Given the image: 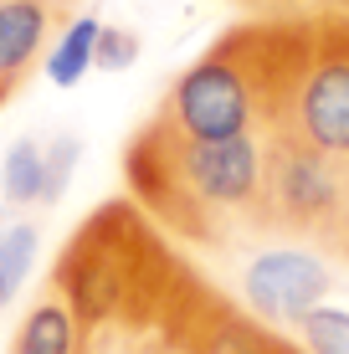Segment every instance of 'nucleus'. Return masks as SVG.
Here are the masks:
<instances>
[{
	"label": "nucleus",
	"instance_id": "obj_1",
	"mask_svg": "<svg viewBox=\"0 0 349 354\" xmlns=\"http://www.w3.org/2000/svg\"><path fill=\"white\" fill-rule=\"evenodd\" d=\"M262 169L267 139H185L164 118H149L124 154L129 195L170 236L221 241L236 226L262 231Z\"/></svg>",
	"mask_w": 349,
	"mask_h": 354
},
{
	"label": "nucleus",
	"instance_id": "obj_2",
	"mask_svg": "<svg viewBox=\"0 0 349 354\" xmlns=\"http://www.w3.org/2000/svg\"><path fill=\"white\" fill-rule=\"evenodd\" d=\"M298 52V16H257L232 26L206 57H196L170 82L160 113L185 139H247L267 133L287 93Z\"/></svg>",
	"mask_w": 349,
	"mask_h": 354
},
{
	"label": "nucleus",
	"instance_id": "obj_3",
	"mask_svg": "<svg viewBox=\"0 0 349 354\" xmlns=\"http://www.w3.org/2000/svg\"><path fill=\"white\" fill-rule=\"evenodd\" d=\"M267 133L349 160V10L298 16L293 72Z\"/></svg>",
	"mask_w": 349,
	"mask_h": 354
},
{
	"label": "nucleus",
	"instance_id": "obj_4",
	"mask_svg": "<svg viewBox=\"0 0 349 354\" xmlns=\"http://www.w3.org/2000/svg\"><path fill=\"white\" fill-rule=\"evenodd\" d=\"M262 231L319 241L323 252L349 257V160L314 144L267 133L262 169Z\"/></svg>",
	"mask_w": 349,
	"mask_h": 354
},
{
	"label": "nucleus",
	"instance_id": "obj_5",
	"mask_svg": "<svg viewBox=\"0 0 349 354\" xmlns=\"http://www.w3.org/2000/svg\"><path fill=\"white\" fill-rule=\"evenodd\" d=\"M242 298L262 324H298L329 298V267L303 247H267L242 267Z\"/></svg>",
	"mask_w": 349,
	"mask_h": 354
},
{
	"label": "nucleus",
	"instance_id": "obj_6",
	"mask_svg": "<svg viewBox=\"0 0 349 354\" xmlns=\"http://www.w3.org/2000/svg\"><path fill=\"white\" fill-rule=\"evenodd\" d=\"M175 339L185 344V354H298L287 339L272 334V324L236 313L232 303H221L200 283L190 288V303H185V313H180Z\"/></svg>",
	"mask_w": 349,
	"mask_h": 354
},
{
	"label": "nucleus",
	"instance_id": "obj_7",
	"mask_svg": "<svg viewBox=\"0 0 349 354\" xmlns=\"http://www.w3.org/2000/svg\"><path fill=\"white\" fill-rule=\"evenodd\" d=\"M10 354H77V319L52 288L31 303V313L16 328Z\"/></svg>",
	"mask_w": 349,
	"mask_h": 354
},
{
	"label": "nucleus",
	"instance_id": "obj_8",
	"mask_svg": "<svg viewBox=\"0 0 349 354\" xmlns=\"http://www.w3.org/2000/svg\"><path fill=\"white\" fill-rule=\"evenodd\" d=\"M98 31H103L98 16H72L67 26H62L57 46L46 52V77H52V88H77V82L93 72V57H98Z\"/></svg>",
	"mask_w": 349,
	"mask_h": 354
},
{
	"label": "nucleus",
	"instance_id": "obj_9",
	"mask_svg": "<svg viewBox=\"0 0 349 354\" xmlns=\"http://www.w3.org/2000/svg\"><path fill=\"white\" fill-rule=\"evenodd\" d=\"M0 195L10 205H46V144L36 139H16L6 149V165H0Z\"/></svg>",
	"mask_w": 349,
	"mask_h": 354
},
{
	"label": "nucleus",
	"instance_id": "obj_10",
	"mask_svg": "<svg viewBox=\"0 0 349 354\" xmlns=\"http://www.w3.org/2000/svg\"><path fill=\"white\" fill-rule=\"evenodd\" d=\"M31 262H36V226H26V221L6 226V231H0V308L21 292Z\"/></svg>",
	"mask_w": 349,
	"mask_h": 354
},
{
	"label": "nucleus",
	"instance_id": "obj_11",
	"mask_svg": "<svg viewBox=\"0 0 349 354\" xmlns=\"http://www.w3.org/2000/svg\"><path fill=\"white\" fill-rule=\"evenodd\" d=\"M298 334H303L308 354H349V308H319L298 319Z\"/></svg>",
	"mask_w": 349,
	"mask_h": 354
},
{
	"label": "nucleus",
	"instance_id": "obj_12",
	"mask_svg": "<svg viewBox=\"0 0 349 354\" xmlns=\"http://www.w3.org/2000/svg\"><path fill=\"white\" fill-rule=\"evenodd\" d=\"M134 62H139V36L129 31V26H103L98 31V57H93V67L124 72V67H134Z\"/></svg>",
	"mask_w": 349,
	"mask_h": 354
},
{
	"label": "nucleus",
	"instance_id": "obj_13",
	"mask_svg": "<svg viewBox=\"0 0 349 354\" xmlns=\"http://www.w3.org/2000/svg\"><path fill=\"white\" fill-rule=\"evenodd\" d=\"M77 154H82V144L72 139V133H62V139H52V144H46V205H52L57 195L67 190L72 169H77Z\"/></svg>",
	"mask_w": 349,
	"mask_h": 354
},
{
	"label": "nucleus",
	"instance_id": "obj_14",
	"mask_svg": "<svg viewBox=\"0 0 349 354\" xmlns=\"http://www.w3.org/2000/svg\"><path fill=\"white\" fill-rule=\"evenodd\" d=\"M257 16H319V10H349V0H236Z\"/></svg>",
	"mask_w": 349,
	"mask_h": 354
}]
</instances>
